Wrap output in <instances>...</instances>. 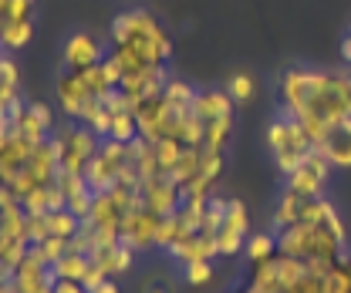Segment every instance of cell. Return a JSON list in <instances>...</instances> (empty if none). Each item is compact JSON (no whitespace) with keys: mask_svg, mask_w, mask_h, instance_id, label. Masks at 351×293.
<instances>
[{"mask_svg":"<svg viewBox=\"0 0 351 293\" xmlns=\"http://www.w3.org/2000/svg\"><path fill=\"white\" fill-rule=\"evenodd\" d=\"M58 172H61V155H58V142H54V135H51V138H44L41 145H34L27 166L21 168V175L14 179L10 192H14L17 199H27L34 189L51 186V182L58 179Z\"/></svg>","mask_w":351,"mask_h":293,"instance_id":"7","label":"cell"},{"mask_svg":"<svg viewBox=\"0 0 351 293\" xmlns=\"http://www.w3.org/2000/svg\"><path fill=\"white\" fill-rule=\"evenodd\" d=\"M328 175H331V162L314 149L291 175H284V189L294 192V196H301V199H317V196H324Z\"/></svg>","mask_w":351,"mask_h":293,"instance_id":"8","label":"cell"},{"mask_svg":"<svg viewBox=\"0 0 351 293\" xmlns=\"http://www.w3.org/2000/svg\"><path fill=\"white\" fill-rule=\"evenodd\" d=\"M267 149H270V159H274L277 172L291 175L314 152V142H311V135L304 131L301 122H294L287 115H277L267 125Z\"/></svg>","mask_w":351,"mask_h":293,"instance_id":"4","label":"cell"},{"mask_svg":"<svg viewBox=\"0 0 351 293\" xmlns=\"http://www.w3.org/2000/svg\"><path fill=\"white\" fill-rule=\"evenodd\" d=\"M91 256L88 253H78V250H68L51 270H54V277L58 280H75V283H85V277L91 273Z\"/></svg>","mask_w":351,"mask_h":293,"instance_id":"23","label":"cell"},{"mask_svg":"<svg viewBox=\"0 0 351 293\" xmlns=\"http://www.w3.org/2000/svg\"><path fill=\"white\" fill-rule=\"evenodd\" d=\"M193 112L203 125L217 122V118H226V115H237V105L233 98L226 94V88H199L196 91V101H193Z\"/></svg>","mask_w":351,"mask_h":293,"instance_id":"15","label":"cell"},{"mask_svg":"<svg viewBox=\"0 0 351 293\" xmlns=\"http://www.w3.org/2000/svg\"><path fill=\"white\" fill-rule=\"evenodd\" d=\"M34 10H38V0H7L3 21H34Z\"/></svg>","mask_w":351,"mask_h":293,"instance_id":"35","label":"cell"},{"mask_svg":"<svg viewBox=\"0 0 351 293\" xmlns=\"http://www.w3.org/2000/svg\"><path fill=\"white\" fill-rule=\"evenodd\" d=\"M233 125H237V115H226V118L210 122L206 131H203V149L226 152V149H230V142H233Z\"/></svg>","mask_w":351,"mask_h":293,"instance_id":"25","label":"cell"},{"mask_svg":"<svg viewBox=\"0 0 351 293\" xmlns=\"http://www.w3.org/2000/svg\"><path fill=\"white\" fill-rule=\"evenodd\" d=\"M44 293H54V290H44Z\"/></svg>","mask_w":351,"mask_h":293,"instance_id":"42","label":"cell"},{"mask_svg":"<svg viewBox=\"0 0 351 293\" xmlns=\"http://www.w3.org/2000/svg\"><path fill=\"white\" fill-rule=\"evenodd\" d=\"M233 293H254V290H250V287H243V290H233Z\"/></svg>","mask_w":351,"mask_h":293,"instance_id":"41","label":"cell"},{"mask_svg":"<svg viewBox=\"0 0 351 293\" xmlns=\"http://www.w3.org/2000/svg\"><path fill=\"white\" fill-rule=\"evenodd\" d=\"M14 135V122H10V115H0V149L7 145V138Z\"/></svg>","mask_w":351,"mask_h":293,"instance_id":"38","label":"cell"},{"mask_svg":"<svg viewBox=\"0 0 351 293\" xmlns=\"http://www.w3.org/2000/svg\"><path fill=\"white\" fill-rule=\"evenodd\" d=\"M169 256H173L179 266L196 263V259H219L217 236H206V233H189V236H182L173 250H169Z\"/></svg>","mask_w":351,"mask_h":293,"instance_id":"18","label":"cell"},{"mask_svg":"<svg viewBox=\"0 0 351 293\" xmlns=\"http://www.w3.org/2000/svg\"><path fill=\"white\" fill-rule=\"evenodd\" d=\"M64 192L58 189V182H51V186H44V189H34L27 199H21V206L27 216H47V212L54 209H64Z\"/></svg>","mask_w":351,"mask_h":293,"instance_id":"20","label":"cell"},{"mask_svg":"<svg viewBox=\"0 0 351 293\" xmlns=\"http://www.w3.org/2000/svg\"><path fill=\"white\" fill-rule=\"evenodd\" d=\"M345 240H348V229L341 222L338 206L328 196H317V199H307L301 222L277 233V253L301 259L307 263V273L324 277L345 256V246H348Z\"/></svg>","mask_w":351,"mask_h":293,"instance_id":"2","label":"cell"},{"mask_svg":"<svg viewBox=\"0 0 351 293\" xmlns=\"http://www.w3.org/2000/svg\"><path fill=\"white\" fill-rule=\"evenodd\" d=\"M135 256H138V253L132 250V246H125L122 240H119V243H108V246H98V250L91 253L95 266H98L105 277H112V280H119V277L132 273V263H135Z\"/></svg>","mask_w":351,"mask_h":293,"instance_id":"17","label":"cell"},{"mask_svg":"<svg viewBox=\"0 0 351 293\" xmlns=\"http://www.w3.org/2000/svg\"><path fill=\"white\" fill-rule=\"evenodd\" d=\"M112 122H108V135L105 138H115V142H135L138 138V122H135V112H108Z\"/></svg>","mask_w":351,"mask_h":293,"instance_id":"27","label":"cell"},{"mask_svg":"<svg viewBox=\"0 0 351 293\" xmlns=\"http://www.w3.org/2000/svg\"><path fill=\"white\" fill-rule=\"evenodd\" d=\"M31 38H34V21H3L0 24V51L3 54L24 51Z\"/></svg>","mask_w":351,"mask_h":293,"instance_id":"22","label":"cell"},{"mask_svg":"<svg viewBox=\"0 0 351 293\" xmlns=\"http://www.w3.org/2000/svg\"><path fill=\"white\" fill-rule=\"evenodd\" d=\"M243 256L250 266H261L267 259L277 256V233H250L247 246H243Z\"/></svg>","mask_w":351,"mask_h":293,"instance_id":"24","label":"cell"},{"mask_svg":"<svg viewBox=\"0 0 351 293\" xmlns=\"http://www.w3.org/2000/svg\"><path fill=\"white\" fill-rule=\"evenodd\" d=\"M47 229H51V236L75 240V233L82 229V219H78V216H71V212H68V206H64V209L47 212Z\"/></svg>","mask_w":351,"mask_h":293,"instance_id":"29","label":"cell"},{"mask_svg":"<svg viewBox=\"0 0 351 293\" xmlns=\"http://www.w3.org/2000/svg\"><path fill=\"white\" fill-rule=\"evenodd\" d=\"M132 168V145L129 142H115V138H101L98 155L88 162L85 182L91 192H105L112 186L122 182V175Z\"/></svg>","mask_w":351,"mask_h":293,"instance_id":"5","label":"cell"},{"mask_svg":"<svg viewBox=\"0 0 351 293\" xmlns=\"http://www.w3.org/2000/svg\"><path fill=\"white\" fill-rule=\"evenodd\" d=\"M213 263L217 259H196V263H186L182 266V280L189 283V287H206V283H213Z\"/></svg>","mask_w":351,"mask_h":293,"instance_id":"32","label":"cell"},{"mask_svg":"<svg viewBox=\"0 0 351 293\" xmlns=\"http://www.w3.org/2000/svg\"><path fill=\"white\" fill-rule=\"evenodd\" d=\"M199 166H203V149H189V145H186L179 166L173 168V179L179 182V186H186L193 175H199Z\"/></svg>","mask_w":351,"mask_h":293,"instance_id":"31","label":"cell"},{"mask_svg":"<svg viewBox=\"0 0 351 293\" xmlns=\"http://www.w3.org/2000/svg\"><path fill=\"white\" fill-rule=\"evenodd\" d=\"M10 122H14V131L17 135H24L27 142H34V145H41L44 138H51L54 135V112H51V105H44V101H21L14 112H10Z\"/></svg>","mask_w":351,"mask_h":293,"instance_id":"11","label":"cell"},{"mask_svg":"<svg viewBox=\"0 0 351 293\" xmlns=\"http://www.w3.org/2000/svg\"><path fill=\"white\" fill-rule=\"evenodd\" d=\"M31 250L38 253V256H41L47 266H54V263H58V259H61L64 253L71 250V240H61V236H47L44 243H34Z\"/></svg>","mask_w":351,"mask_h":293,"instance_id":"33","label":"cell"},{"mask_svg":"<svg viewBox=\"0 0 351 293\" xmlns=\"http://www.w3.org/2000/svg\"><path fill=\"white\" fill-rule=\"evenodd\" d=\"M304 209H307V199H301V196H294V192L284 189V192L277 196V203H274V233H280V229L301 222V219H304Z\"/></svg>","mask_w":351,"mask_h":293,"instance_id":"21","label":"cell"},{"mask_svg":"<svg viewBox=\"0 0 351 293\" xmlns=\"http://www.w3.org/2000/svg\"><path fill=\"white\" fill-rule=\"evenodd\" d=\"M88 293H122V290H119V280H112V277H108V280H101L95 290H88Z\"/></svg>","mask_w":351,"mask_h":293,"instance_id":"39","label":"cell"},{"mask_svg":"<svg viewBox=\"0 0 351 293\" xmlns=\"http://www.w3.org/2000/svg\"><path fill=\"white\" fill-rule=\"evenodd\" d=\"M91 98L95 94H91V88H88L82 71H61V78L54 81V101L68 115V122H78L82 118V112L88 108Z\"/></svg>","mask_w":351,"mask_h":293,"instance_id":"14","label":"cell"},{"mask_svg":"<svg viewBox=\"0 0 351 293\" xmlns=\"http://www.w3.org/2000/svg\"><path fill=\"white\" fill-rule=\"evenodd\" d=\"M152 149H156V162H159L162 175H173V168L179 166V159L186 152V145L176 142V138H159V142H152Z\"/></svg>","mask_w":351,"mask_h":293,"instance_id":"28","label":"cell"},{"mask_svg":"<svg viewBox=\"0 0 351 293\" xmlns=\"http://www.w3.org/2000/svg\"><path fill=\"white\" fill-rule=\"evenodd\" d=\"M108 58L101 38H95L91 31H71L64 44H61V61H64V71H88L95 64H101Z\"/></svg>","mask_w":351,"mask_h":293,"instance_id":"10","label":"cell"},{"mask_svg":"<svg viewBox=\"0 0 351 293\" xmlns=\"http://www.w3.org/2000/svg\"><path fill=\"white\" fill-rule=\"evenodd\" d=\"M91 203H95V192H91V189H78V192H71V196H68V203H64V206H68L71 216H78V219L85 222L88 216H91Z\"/></svg>","mask_w":351,"mask_h":293,"instance_id":"34","label":"cell"},{"mask_svg":"<svg viewBox=\"0 0 351 293\" xmlns=\"http://www.w3.org/2000/svg\"><path fill=\"white\" fill-rule=\"evenodd\" d=\"M226 94L233 98V105H247V101H254V94H257V81H254V75H247V71L230 75V81H226Z\"/></svg>","mask_w":351,"mask_h":293,"instance_id":"30","label":"cell"},{"mask_svg":"<svg viewBox=\"0 0 351 293\" xmlns=\"http://www.w3.org/2000/svg\"><path fill=\"white\" fill-rule=\"evenodd\" d=\"M54 293H88L82 283H75V280H58L54 283Z\"/></svg>","mask_w":351,"mask_h":293,"instance_id":"37","label":"cell"},{"mask_svg":"<svg viewBox=\"0 0 351 293\" xmlns=\"http://www.w3.org/2000/svg\"><path fill=\"white\" fill-rule=\"evenodd\" d=\"M54 142H58L61 168L64 172H82V175H85L88 162L101 149V135L91 131L88 125H82V122H64L61 128H54Z\"/></svg>","mask_w":351,"mask_h":293,"instance_id":"6","label":"cell"},{"mask_svg":"<svg viewBox=\"0 0 351 293\" xmlns=\"http://www.w3.org/2000/svg\"><path fill=\"white\" fill-rule=\"evenodd\" d=\"M277 105L280 115L304 125L317 149L328 128L351 118V68L294 64L277 78Z\"/></svg>","mask_w":351,"mask_h":293,"instance_id":"1","label":"cell"},{"mask_svg":"<svg viewBox=\"0 0 351 293\" xmlns=\"http://www.w3.org/2000/svg\"><path fill=\"white\" fill-rule=\"evenodd\" d=\"M108 47L135 54L145 64H169V58H173V38H169V31L149 10H122L112 21Z\"/></svg>","mask_w":351,"mask_h":293,"instance_id":"3","label":"cell"},{"mask_svg":"<svg viewBox=\"0 0 351 293\" xmlns=\"http://www.w3.org/2000/svg\"><path fill=\"white\" fill-rule=\"evenodd\" d=\"M250 240V212L240 199H230L226 203V216H223V226L217 233V250H219V259H233L240 256L243 246Z\"/></svg>","mask_w":351,"mask_h":293,"instance_id":"9","label":"cell"},{"mask_svg":"<svg viewBox=\"0 0 351 293\" xmlns=\"http://www.w3.org/2000/svg\"><path fill=\"white\" fill-rule=\"evenodd\" d=\"M196 91H199V88H193V84L182 81V78H169V81H166V88H162V98L173 105L176 112H193Z\"/></svg>","mask_w":351,"mask_h":293,"instance_id":"26","label":"cell"},{"mask_svg":"<svg viewBox=\"0 0 351 293\" xmlns=\"http://www.w3.org/2000/svg\"><path fill=\"white\" fill-rule=\"evenodd\" d=\"M138 293H176V283L166 277V273H152V277L142 280Z\"/></svg>","mask_w":351,"mask_h":293,"instance_id":"36","label":"cell"},{"mask_svg":"<svg viewBox=\"0 0 351 293\" xmlns=\"http://www.w3.org/2000/svg\"><path fill=\"white\" fill-rule=\"evenodd\" d=\"M156 229H159V216L149 212L145 206H135L132 212L122 216L119 240L125 246H132L135 253H149V250H156Z\"/></svg>","mask_w":351,"mask_h":293,"instance_id":"13","label":"cell"},{"mask_svg":"<svg viewBox=\"0 0 351 293\" xmlns=\"http://www.w3.org/2000/svg\"><path fill=\"white\" fill-rule=\"evenodd\" d=\"M341 58H345V64L351 68V24H348V31H345V38H341Z\"/></svg>","mask_w":351,"mask_h":293,"instance_id":"40","label":"cell"},{"mask_svg":"<svg viewBox=\"0 0 351 293\" xmlns=\"http://www.w3.org/2000/svg\"><path fill=\"white\" fill-rule=\"evenodd\" d=\"M138 199L142 206L156 216H173L182 206V186L176 182L173 175H152L138 182Z\"/></svg>","mask_w":351,"mask_h":293,"instance_id":"12","label":"cell"},{"mask_svg":"<svg viewBox=\"0 0 351 293\" xmlns=\"http://www.w3.org/2000/svg\"><path fill=\"white\" fill-rule=\"evenodd\" d=\"M21 101V68L10 54H0V115H10Z\"/></svg>","mask_w":351,"mask_h":293,"instance_id":"19","label":"cell"},{"mask_svg":"<svg viewBox=\"0 0 351 293\" xmlns=\"http://www.w3.org/2000/svg\"><path fill=\"white\" fill-rule=\"evenodd\" d=\"M317 152L331 162V168H351V118L328 128V135L317 145Z\"/></svg>","mask_w":351,"mask_h":293,"instance_id":"16","label":"cell"}]
</instances>
